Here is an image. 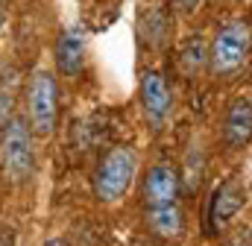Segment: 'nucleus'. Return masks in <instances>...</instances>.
Segmentation results:
<instances>
[{"label":"nucleus","mask_w":252,"mask_h":246,"mask_svg":"<svg viewBox=\"0 0 252 246\" xmlns=\"http://www.w3.org/2000/svg\"><path fill=\"white\" fill-rule=\"evenodd\" d=\"M252 56V27L247 21H223L208 47V67L214 76L238 73Z\"/></svg>","instance_id":"nucleus-1"},{"label":"nucleus","mask_w":252,"mask_h":246,"mask_svg":"<svg viewBox=\"0 0 252 246\" xmlns=\"http://www.w3.org/2000/svg\"><path fill=\"white\" fill-rule=\"evenodd\" d=\"M138 176V153L132 147H112L94 167L91 187L100 202H118Z\"/></svg>","instance_id":"nucleus-2"},{"label":"nucleus","mask_w":252,"mask_h":246,"mask_svg":"<svg viewBox=\"0 0 252 246\" xmlns=\"http://www.w3.org/2000/svg\"><path fill=\"white\" fill-rule=\"evenodd\" d=\"M0 170L12 184L27 182L35 170L32 126L27 118H12L0 135Z\"/></svg>","instance_id":"nucleus-3"},{"label":"nucleus","mask_w":252,"mask_h":246,"mask_svg":"<svg viewBox=\"0 0 252 246\" xmlns=\"http://www.w3.org/2000/svg\"><path fill=\"white\" fill-rule=\"evenodd\" d=\"M35 135H50L59 121V82L56 73L47 67L32 70L27 82V115Z\"/></svg>","instance_id":"nucleus-4"},{"label":"nucleus","mask_w":252,"mask_h":246,"mask_svg":"<svg viewBox=\"0 0 252 246\" xmlns=\"http://www.w3.org/2000/svg\"><path fill=\"white\" fill-rule=\"evenodd\" d=\"M247 205V184L238 176H229L214 187L211 199H208V211H205V232L208 235H223L232 220L241 214V208Z\"/></svg>","instance_id":"nucleus-5"},{"label":"nucleus","mask_w":252,"mask_h":246,"mask_svg":"<svg viewBox=\"0 0 252 246\" xmlns=\"http://www.w3.org/2000/svg\"><path fill=\"white\" fill-rule=\"evenodd\" d=\"M138 94H141L144 121H147V126L158 135V132L167 126V121H170V112H173V94H170L167 76H164L161 70L147 67V70L141 73Z\"/></svg>","instance_id":"nucleus-6"},{"label":"nucleus","mask_w":252,"mask_h":246,"mask_svg":"<svg viewBox=\"0 0 252 246\" xmlns=\"http://www.w3.org/2000/svg\"><path fill=\"white\" fill-rule=\"evenodd\" d=\"M179 196H182V173L170 161H158L144 173V182H141L144 208L170 205V202H179Z\"/></svg>","instance_id":"nucleus-7"},{"label":"nucleus","mask_w":252,"mask_h":246,"mask_svg":"<svg viewBox=\"0 0 252 246\" xmlns=\"http://www.w3.org/2000/svg\"><path fill=\"white\" fill-rule=\"evenodd\" d=\"M85 56H88V35H85V30L79 24L62 30V35L56 41V56H53L56 59V70L62 76H67V79H73V76H79L85 70Z\"/></svg>","instance_id":"nucleus-8"},{"label":"nucleus","mask_w":252,"mask_h":246,"mask_svg":"<svg viewBox=\"0 0 252 246\" xmlns=\"http://www.w3.org/2000/svg\"><path fill=\"white\" fill-rule=\"evenodd\" d=\"M252 141V100L241 97L226 109L223 118V144L229 150H244Z\"/></svg>","instance_id":"nucleus-9"},{"label":"nucleus","mask_w":252,"mask_h":246,"mask_svg":"<svg viewBox=\"0 0 252 246\" xmlns=\"http://www.w3.org/2000/svg\"><path fill=\"white\" fill-rule=\"evenodd\" d=\"M144 220H147V229L158 241H176L182 235V229H185V211H182L179 202L144 208Z\"/></svg>","instance_id":"nucleus-10"},{"label":"nucleus","mask_w":252,"mask_h":246,"mask_svg":"<svg viewBox=\"0 0 252 246\" xmlns=\"http://www.w3.org/2000/svg\"><path fill=\"white\" fill-rule=\"evenodd\" d=\"M179 62L185 67V73H196L205 62H208V47L199 35H190L188 41L182 44V53H179Z\"/></svg>","instance_id":"nucleus-11"},{"label":"nucleus","mask_w":252,"mask_h":246,"mask_svg":"<svg viewBox=\"0 0 252 246\" xmlns=\"http://www.w3.org/2000/svg\"><path fill=\"white\" fill-rule=\"evenodd\" d=\"M202 170H205V158L199 147H190L188 161H185V173H182V193H193L202 184Z\"/></svg>","instance_id":"nucleus-12"},{"label":"nucleus","mask_w":252,"mask_h":246,"mask_svg":"<svg viewBox=\"0 0 252 246\" xmlns=\"http://www.w3.org/2000/svg\"><path fill=\"white\" fill-rule=\"evenodd\" d=\"M15 106H18V85H15L12 76H6L0 82V132H3L6 123L15 118Z\"/></svg>","instance_id":"nucleus-13"},{"label":"nucleus","mask_w":252,"mask_h":246,"mask_svg":"<svg viewBox=\"0 0 252 246\" xmlns=\"http://www.w3.org/2000/svg\"><path fill=\"white\" fill-rule=\"evenodd\" d=\"M223 246H252V229L250 226H241V229L229 232L226 241H223Z\"/></svg>","instance_id":"nucleus-14"},{"label":"nucleus","mask_w":252,"mask_h":246,"mask_svg":"<svg viewBox=\"0 0 252 246\" xmlns=\"http://www.w3.org/2000/svg\"><path fill=\"white\" fill-rule=\"evenodd\" d=\"M176 3V9L182 12V15H193L199 6H202V0H173Z\"/></svg>","instance_id":"nucleus-15"},{"label":"nucleus","mask_w":252,"mask_h":246,"mask_svg":"<svg viewBox=\"0 0 252 246\" xmlns=\"http://www.w3.org/2000/svg\"><path fill=\"white\" fill-rule=\"evenodd\" d=\"M0 246H15V229L0 223Z\"/></svg>","instance_id":"nucleus-16"},{"label":"nucleus","mask_w":252,"mask_h":246,"mask_svg":"<svg viewBox=\"0 0 252 246\" xmlns=\"http://www.w3.org/2000/svg\"><path fill=\"white\" fill-rule=\"evenodd\" d=\"M3 21H6V6H3V0H0V27H3Z\"/></svg>","instance_id":"nucleus-17"},{"label":"nucleus","mask_w":252,"mask_h":246,"mask_svg":"<svg viewBox=\"0 0 252 246\" xmlns=\"http://www.w3.org/2000/svg\"><path fill=\"white\" fill-rule=\"evenodd\" d=\"M44 246H64V244H62V241H56V238H50V241H47Z\"/></svg>","instance_id":"nucleus-18"}]
</instances>
